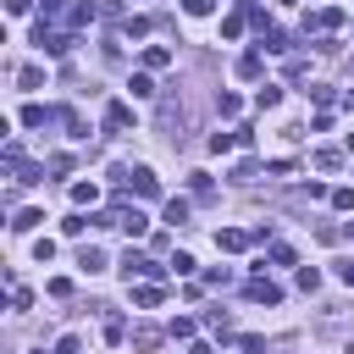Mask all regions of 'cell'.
Returning a JSON list of instances; mask_svg holds the SVG:
<instances>
[{
    "label": "cell",
    "mask_w": 354,
    "mask_h": 354,
    "mask_svg": "<svg viewBox=\"0 0 354 354\" xmlns=\"http://www.w3.org/2000/svg\"><path fill=\"white\" fill-rule=\"evenodd\" d=\"M337 277H343V282L354 288V260H348V266H337Z\"/></svg>",
    "instance_id": "cell-28"
},
{
    "label": "cell",
    "mask_w": 354,
    "mask_h": 354,
    "mask_svg": "<svg viewBox=\"0 0 354 354\" xmlns=\"http://www.w3.org/2000/svg\"><path fill=\"white\" fill-rule=\"evenodd\" d=\"M105 127H111V133H122V127H133V111H127L122 100H111V105H105Z\"/></svg>",
    "instance_id": "cell-8"
},
{
    "label": "cell",
    "mask_w": 354,
    "mask_h": 354,
    "mask_svg": "<svg viewBox=\"0 0 354 354\" xmlns=\"http://www.w3.org/2000/svg\"><path fill=\"white\" fill-rule=\"evenodd\" d=\"M116 227H127V232H133V238H138V232H144V227H149V216H144V210H138V205H133V210H127V205H122V210H116Z\"/></svg>",
    "instance_id": "cell-9"
},
{
    "label": "cell",
    "mask_w": 354,
    "mask_h": 354,
    "mask_svg": "<svg viewBox=\"0 0 354 354\" xmlns=\"http://www.w3.org/2000/svg\"><path fill=\"white\" fill-rule=\"evenodd\" d=\"M243 293H249L254 304H282V288H277V282H266V277H254V282H249Z\"/></svg>",
    "instance_id": "cell-6"
},
{
    "label": "cell",
    "mask_w": 354,
    "mask_h": 354,
    "mask_svg": "<svg viewBox=\"0 0 354 354\" xmlns=\"http://www.w3.org/2000/svg\"><path fill=\"white\" fill-rule=\"evenodd\" d=\"M144 66H149V72H155V66H171V50H166V44H149V50H144Z\"/></svg>",
    "instance_id": "cell-11"
},
{
    "label": "cell",
    "mask_w": 354,
    "mask_h": 354,
    "mask_svg": "<svg viewBox=\"0 0 354 354\" xmlns=\"http://www.w3.org/2000/svg\"><path fill=\"white\" fill-rule=\"evenodd\" d=\"M33 44H39L44 55H66V50H72V33H55V28L39 22V28H33Z\"/></svg>",
    "instance_id": "cell-2"
},
{
    "label": "cell",
    "mask_w": 354,
    "mask_h": 354,
    "mask_svg": "<svg viewBox=\"0 0 354 354\" xmlns=\"http://www.w3.org/2000/svg\"><path fill=\"white\" fill-rule=\"evenodd\" d=\"M183 11H188V17H210V11H216V0H183Z\"/></svg>",
    "instance_id": "cell-23"
},
{
    "label": "cell",
    "mask_w": 354,
    "mask_h": 354,
    "mask_svg": "<svg viewBox=\"0 0 354 354\" xmlns=\"http://www.w3.org/2000/svg\"><path fill=\"white\" fill-rule=\"evenodd\" d=\"M28 6H33V0H6V11H11V17H22Z\"/></svg>",
    "instance_id": "cell-27"
},
{
    "label": "cell",
    "mask_w": 354,
    "mask_h": 354,
    "mask_svg": "<svg viewBox=\"0 0 354 354\" xmlns=\"http://www.w3.org/2000/svg\"><path fill=\"white\" fill-rule=\"evenodd\" d=\"M343 22H348V17H343L337 6H321V11H315V17L304 22V28H321V33H332V28H343Z\"/></svg>",
    "instance_id": "cell-7"
},
{
    "label": "cell",
    "mask_w": 354,
    "mask_h": 354,
    "mask_svg": "<svg viewBox=\"0 0 354 354\" xmlns=\"http://www.w3.org/2000/svg\"><path fill=\"white\" fill-rule=\"evenodd\" d=\"M122 277H127V282H133V277H138V282H166V266H155V260H144V254L127 249V254H122Z\"/></svg>",
    "instance_id": "cell-1"
},
{
    "label": "cell",
    "mask_w": 354,
    "mask_h": 354,
    "mask_svg": "<svg viewBox=\"0 0 354 354\" xmlns=\"http://www.w3.org/2000/svg\"><path fill=\"white\" fill-rule=\"evenodd\" d=\"M343 238H354V221H348V227H343Z\"/></svg>",
    "instance_id": "cell-29"
},
{
    "label": "cell",
    "mask_w": 354,
    "mask_h": 354,
    "mask_svg": "<svg viewBox=\"0 0 354 354\" xmlns=\"http://www.w3.org/2000/svg\"><path fill=\"white\" fill-rule=\"evenodd\" d=\"M238 33H243V11H232V17L221 22V39H238Z\"/></svg>",
    "instance_id": "cell-20"
},
{
    "label": "cell",
    "mask_w": 354,
    "mask_h": 354,
    "mask_svg": "<svg viewBox=\"0 0 354 354\" xmlns=\"http://www.w3.org/2000/svg\"><path fill=\"white\" fill-rule=\"evenodd\" d=\"M61 227H66V238H83V232H88V216H66Z\"/></svg>",
    "instance_id": "cell-22"
},
{
    "label": "cell",
    "mask_w": 354,
    "mask_h": 354,
    "mask_svg": "<svg viewBox=\"0 0 354 354\" xmlns=\"http://www.w3.org/2000/svg\"><path fill=\"white\" fill-rule=\"evenodd\" d=\"M166 221L183 227V221H188V199H166Z\"/></svg>",
    "instance_id": "cell-14"
},
{
    "label": "cell",
    "mask_w": 354,
    "mask_h": 354,
    "mask_svg": "<svg viewBox=\"0 0 354 354\" xmlns=\"http://www.w3.org/2000/svg\"><path fill=\"white\" fill-rule=\"evenodd\" d=\"M343 354H354V343H348V348H343Z\"/></svg>",
    "instance_id": "cell-30"
},
{
    "label": "cell",
    "mask_w": 354,
    "mask_h": 354,
    "mask_svg": "<svg viewBox=\"0 0 354 354\" xmlns=\"http://www.w3.org/2000/svg\"><path fill=\"white\" fill-rule=\"evenodd\" d=\"M299 288L315 293V288H321V271H315V266H299Z\"/></svg>",
    "instance_id": "cell-18"
},
{
    "label": "cell",
    "mask_w": 354,
    "mask_h": 354,
    "mask_svg": "<svg viewBox=\"0 0 354 354\" xmlns=\"http://www.w3.org/2000/svg\"><path fill=\"white\" fill-rule=\"evenodd\" d=\"M55 116H61V111H44V105H28V111H22V127H44V122H55Z\"/></svg>",
    "instance_id": "cell-10"
},
{
    "label": "cell",
    "mask_w": 354,
    "mask_h": 354,
    "mask_svg": "<svg viewBox=\"0 0 354 354\" xmlns=\"http://www.w3.org/2000/svg\"><path fill=\"white\" fill-rule=\"evenodd\" d=\"M127 88H133V100H149V94H155V83H149V72H133V83H127Z\"/></svg>",
    "instance_id": "cell-12"
},
{
    "label": "cell",
    "mask_w": 354,
    "mask_h": 354,
    "mask_svg": "<svg viewBox=\"0 0 354 354\" xmlns=\"http://www.w3.org/2000/svg\"><path fill=\"white\" fill-rule=\"evenodd\" d=\"M160 299H166V282H138L133 288V310H155Z\"/></svg>",
    "instance_id": "cell-4"
},
{
    "label": "cell",
    "mask_w": 354,
    "mask_h": 354,
    "mask_svg": "<svg viewBox=\"0 0 354 354\" xmlns=\"http://www.w3.org/2000/svg\"><path fill=\"white\" fill-rule=\"evenodd\" d=\"M66 11V0H39V22H55Z\"/></svg>",
    "instance_id": "cell-19"
},
{
    "label": "cell",
    "mask_w": 354,
    "mask_h": 354,
    "mask_svg": "<svg viewBox=\"0 0 354 354\" xmlns=\"http://www.w3.org/2000/svg\"><path fill=\"white\" fill-rule=\"evenodd\" d=\"M72 199L77 205H94V183H72Z\"/></svg>",
    "instance_id": "cell-25"
},
{
    "label": "cell",
    "mask_w": 354,
    "mask_h": 354,
    "mask_svg": "<svg viewBox=\"0 0 354 354\" xmlns=\"http://www.w3.org/2000/svg\"><path fill=\"white\" fill-rule=\"evenodd\" d=\"M39 221H44V216H39V210H22V216H17V221H11V232H33V227H39Z\"/></svg>",
    "instance_id": "cell-17"
},
{
    "label": "cell",
    "mask_w": 354,
    "mask_h": 354,
    "mask_svg": "<svg viewBox=\"0 0 354 354\" xmlns=\"http://www.w3.org/2000/svg\"><path fill=\"white\" fill-rule=\"evenodd\" d=\"M254 105H260V111H277V105H282V88H271V83H266V88L254 94Z\"/></svg>",
    "instance_id": "cell-13"
},
{
    "label": "cell",
    "mask_w": 354,
    "mask_h": 354,
    "mask_svg": "<svg viewBox=\"0 0 354 354\" xmlns=\"http://www.w3.org/2000/svg\"><path fill=\"white\" fill-rule=\"evenodd\" d=\"M77 266H83V271H105V254H100V249H94V243H88V249H83V254H77Z\"/></svg>",
    "instance_id": "cell-15"
},
{
    "label": "cell",
    "mask_w": 354,
    "mask_h": 354,
    "mask_svg": "<svg viewBox=\"0 0 354 354\" xmlns=\"http://www.w3.org/2000/svg\"><path fill=\"white\" fill-rule=\"evenodd\" d=\"M332 205L337 210H354V188H332Z\"/></svg>",
    "instance_id": "cell-26"
},
{
    "label": "cell",
    "mask_w": 354,
    "mask_h": 354,
    "mask_svg": "<svg viewBox=\"0 0 354 354\" xmlns=\"http://www.w3.org/2000/svg\"><path fill=\"white\" fill-rule=\"evenodd\" d=\"M17 83H22V88H39V83H44V72H39V66H22V72H17Z\"/></svg>",
    "instance_id": "cell-21"
},
{
    "label": "cell",
    "mask_w": 354,
    "mask_h": 354,
    "mask_svg": "<svg viewBox=\"0 0 354 354\" xmlns=\"http://www.w3.org/2000/svg\"><path fill=\"white\" fill-rule=\"evenodd\" d=\"M254 243V232H238V227H221L216 232V249H227V254H238V249H249Z\"/></svg>",
    "instance_id": "cell-5"
},
{
    "label": "cell",
    "mask_w": 354,
    "mask_h": 354,
    "mask_svg": "<svg viewBox=\"0 0 354 354\" xmlns=\"http://www.w3.org/2000/svg\"><path fill=\"white\" fill-rule=\"evenodd\" d=\"M122 183H133V194H144V199H155L160 194V177L149 171V166H133V171H116Z\"/></svg>",
    "instance_id": "cell-3"
},
{
    "label": "cell",
    "mask_w": 354,
    "mask_h": 354,
    "mask_svg": "<svg viewBox=\"0 0 354 354\" xmlns=\"http://www.w3.org/2000/svg\"><path fill=\"white\" fill-rule=\"evenodd\" d=\"M238 77H260V50H249V55L238 61Z\"/></svg>",
    "instance_id": "cell-16"
},
{
    "label": "cell",
    "mask_w": 354,
    "mask_h": 354,
    "mask_svg": "<svg viewBox=\"0 0 354 354\" xmlns=\"http://www.w3.org/2000/svg\"><path fill=\"white\" fill-rule=\"evenodd\" d=\"M232 144H238V138H232V133H210V149H216V155H227V149H232Z\"/></svg>",
    "instance_id": "cell-24"
}]
</instances>
